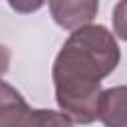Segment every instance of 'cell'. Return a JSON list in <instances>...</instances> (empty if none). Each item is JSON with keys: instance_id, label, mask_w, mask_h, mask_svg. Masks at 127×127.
<instances>
[{"instance_id": "cell-1", "label": "cell", "mask_w": 127, "mask_h": 127, "mask_svg": "<svg viewBox=\"0 0 127 127\" xmlns=\"http://www.w3.org/2000/svg\"><path fill=\"white\" fill-rule=\"evenodd\" d=\"M121 50L101 24H87L69 34L52 67L56 101L62 113L79 125L97 119L101 81L117 67Z\"/></svg>"}, {"instance_id": "cell-2", "label": "cell", "mask_w": 127, "mask_h": 127, "mask_svg": "<svg viewBox=\"0 0 127 127\" xmlns=\"http://www.w3.org/2000/svg\"><path fill=\"white\" fill-rule=\"evenodd\" d=\"M48 8H50L52 18H54V22L58 26L73 32V30H77L81 26H87L95 18L99 4L93 2V0H79V2L52 0V2H48Z\"/></svg>"}, {"instance_id": "cell-3", "label": "cell", "mask_w": 127, "mask_h": 127, "mask_svg": "<svg viewBox=\"0 0 127 127\" xmlns=\"http://www.w3.org/2000/svg\"><path fill=\"white\" fill-rule=\"evenodd\" d=\"M125 97H127L125 85H115L101 91L97 105V119H101L105 127H127Z\"/></svg>"}, {"instance_id": "cell-4", "label": "cell", "mask_w": 127, "mask_h": 127, "mask_svg": "<svg viewBox=\"0 0 127 127\" xmlns=\"http://www.w3.org/2000/svg\"><path fill=\"white\" fill-rule=\"evenodd\" d=\"M30 109L24 95L14 85L0 79V127H16Z\"/></svg>"}, {"instance_id": "cell-5", "label": "cell", "mask_w": 127, "mask_h": 127, "mask_svg": "<svg viewBox=\"0 0 127 127\" xmlns=\"http://www.w3.org/2000/svg\"><path fill=\"white\" fill-rule=\"evenodd\" d=\"M16 127H73V123L62 113L52 109H30Z\"/></svg>"}, {"instance_id": "cell-6", "label": "cell", "mask_w": 127, "mask_h": 127, "mask_svg": "<svg viewBox=\"0 0 127 127\" xmlns=\"http://www.w3.org/2000/svg\"><path fill=\"white\" fill-rule=\"evenodd\" d=\"M8 67H10V50L0 44V79L8 71Z\"/></svg>"}]
</instances>
